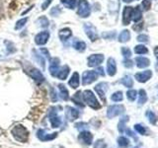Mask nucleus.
<instances>
[{
    "instance_id": "1",
    "label": "nucleus",
    "mask_w": 158,
    "mask_h": 148,
    "mask_svg": "<svg viewBox=\"0 0 158 148\" xmlns=\"http://www.w3.org/2000/svg\"><path fill=\"white\" fill-rule=\"evenodd\" d=\"M82 99L89 107L94 109V110H99V109L101 108L100 103L98 102L97 98L94 95V93L90 90H85L83 92Z\"/></svg>"
},
{
    "instance_id": "2",
    "label": "nucleus",
    "mask_w": 158,
    "mask_h": 148,
    "mask_svg": "<svg viewBox=\"0 0 158 148\" xmlns=\"http://www.w3.org/2000/svg\"><path fill=\"white\" fill-rule=\"evenodd\" d=\"M12 134L18 141L26 142L29 137V132L26 130V127L23 125H16L12 130Z\"/></svg>"
},
{
    "instance_id": "3",
    "label": "nucleus",
    "mask_w": 158,
    "mask_h": 148,
    "mask_svg": "<svg viewBox=\"0 0 158 148\" xmlns=\"http://www.w3.org/2000/svg\"><path fill=\"white\" fill-rule=\"evenodd\" d=\"M90 13H91V7L89 2L87 0H80L78 3V9H77L78 16L81 18H87L90 16Z\"/></svg>"
},
{
    "instance_id": "4",
    "label": "nucleus",
    "mask_w": 158,
    "mask_h": 148,
    "mask_svg": "<svg viewBox=\"0 0 158 148\" xmlns=\"http://www.w3.org/2000/svg\"><path fill=\"white\" fill-rule=\"evenodd\" d=\"M98 76H99V74L96 72V70H87L84 72L82 75V84L84 86L89 85V84L95 82L97 80Z\"/></svg>"
},
{
    "instance_id": "5",
    "label": "nucleus",
    "mask_w": 158,
    "mask_h": 148,
    "mask_svg": "<svg viewBox=\"0 0 158 148\" xmlns=\"http://www.w3.org/2000/svg\"><path fill=\"white\" fill-rule=\"evenodd\" d=\"M125 112V107L123 105H113L110 106L107 110V117L109 118H113L117 116H120Z\"/></svg>"
},
{
    "instance_id": "6",
    "label": "nucleus",
    "mask_w": 158,
    "mask_h": 148,
    "mask_svg": "<svg viewBox=\"0 0 158 148\" xmlns=\"http://www.w3.org/2000/svg\"><path fill=\"white\" fill-rule=\"evenodd\" d=\"M103 61H104V56L100 53L91 54L87 58V64L89 67H97L99 65H101V63Z\"/></svg>"
},
{
    "instance_id": "7",
    "label": "nucleus",
    "mask_w": 158,
    "mask_h": 148,
    "mask_svg": "<svg viewBox=\"0 0 158 148\" xmlns=\"http://www.w3.org/2000/svg\"><path fill=\"white\" fill-rule=\"evenodd\" d=\"M84 30H85V33L87 35V37L90 39L91 42H95L98 39L99 36L97 33L96 28L93 26L90 23H85L84 24Z\"/></svg>"
},
{
    "instance_id": "8",
    "label": "nucleus",
    "mask_w": 158,
    "mask_h": 148,
    "mask_svg": "<svg viewBox=\"0 0 158 148\" xmlns=\"http://www.w3.org/2000/svg\"><path fill=\"white\" fill-rule=\"evenodd\" d=\"M48 117H49V121H51V123L52 127L56 128L60 125L61 123V120L60 117L57 116V111H56V108H52L51 111H49L48 113Z\"/></svg>"
},
{
    "instance_id": "9",
    "label": "nucleus",
    "mask_w": 158,
    "mask_h": 148,
    "mask_svg": "<svg viewBox=\"0 0 158 148\" xmlns=\"http://www.w3.org/2000/svg\"><path fill=\"white\" fill-rule=\"evenodd\" d=\"M49 39V33L48 31H43L39 33L36 37H35V43L38 46H44Z\"/></svg>"
},
{
    "instance_id": "10",
    "label": "nucleus",
    "mask_w": 158,
    "mask_h": 148,
    "mask_svg": "<svg viewBox=\"0 0 158 148\" xmlns=\"http://www.w3.org/2000/svg\"><path fill=\"white\" fill-rule=\"evenodd\" d=\"M108 90V83L106 82H101L99 83L98 85L95 86V91L97 92V94L100 97L101 100L105 103L106 102V91Z\"/></svg>"
},
{
    "instance_id": "11",
    "label": "nucleus",
    "mask_w": 158,
    "mask_h": 148,
    "mask_svg": "<svg viewBox=\"0 0 158 148\" xmlns=\"http://www.w3.org/2000/svg\"><path fill=\"white\" fill-rule=\"evenodd\" d=\"M59 64H60V60L57 57H52L51 58V63H49V73L53 77H56V74L59 69Z\"/></svg>"
},
{
    "instance_id": "12",
    "label": "nucleus",
    "mask_w": 158,
    "mask_h": 148,
    "mask_svg": "<svg viewBox=\"0 0 158 148\" xmlns=\"http://www.w3.org/2000/svg\"><path fill=\"white\" fill-rule=\"evenodd\" d=\"M78 139L80 142L84 143L86 145H90L93 140V135L91 132H89L87 130H82L81 133L78 136Z\"/></svg>"
},
{
    "instance_id": "13",
    "label": "nucleus",
    "mask_w": 158,
    "mask_h": 148,
    "mask_svg": "<svg viewBox=\"0 0 158 148\" xmlns=\"http://www.w3.org/2000/svg\"><path fill=\"white\" fill-rule=\"evenodd\" d=\"M37 135L39 137V139H41L42 141H48V140L54 139V138L57 136V133L56 132H54V133H48L46 130H39Z\"/></svg>"
},
{
    "instance_id": "14",
    "label": "nucleus",
    "mask_w": 158,
    "mask_h": 148,
    "mask_svg": "<svg viewBox=\"0 0 158 148\" xmlns=\"http://www.w3.org/2000/svg\"><path fill=\"white\" fill-rule=\"evenodd\" d=\"M135 79L140 83H145L152 77V71L151 70H145L139 73L135 74Z\"/></svg>"
},
{
    "instance_id": "15",
    "label": "nucleus",
    "mask_w": 158,
    "mask_h": 148,
    "mask_svg": "<svg viewBox=\"0 0 158 148\" xmlns=\"http://www.w3.org/2000/svg\"><path fill=\"white\" fill-rule=\"evenodd\" d=\"M29 75L31 76L32 79H34V80L36 81L38 84L44 82V77L43 75V73L36 68H33L32 70L29 72Z\"/></svg>"
},
{
    "instance_id": "16",
    "label": "nucleus",
    "mask_w": 158,
    "mask_h": 148,
    "mask_svg": "<svg viewBox=\"0 0 158 148\" xmlns=\"http://www.w3.org/2000/svg\"><path fill=\"white\" fill-rule=\"evenodd\" d=\"M107 72L110 76H114L117 73V64L116 60L113 57H110L107 62Z\"/></svg>"
},
{
    "instance_id": "17",
    "label": "nucleus",
    "mask_w": 158,
    "mask_h": 148,
    "mask_svg": "<svg viewBox=\"0 0 158 148\" xmlns=\"http://www.w3.org/2000/svg\"><path fill=\"white\" fill-rule=\"evenodd\" d=\"M132 7L130 6H127L123 9V25H128L131 23V13H132Z\"/></svg>"
},
{
    "instance_id": "18",
    "label": "nucleus",
    "mask_w": 158,
    "mask_h": 148,
    "mask_svg": "<svg viewBox=\"0 0 158 148\" xmlns=\"http://www.w3.org/2000/svg\"><path fill=\"white\" fill-rule=\"evenodd\" d=\"M65 115H66V117L69 121H73L74 120H76V118L79 117V112L76 110V109H74L72 107H66Z\"/></svg>"
},
{
    "instance_id": "19",
    "label": "nucleus",
    "mask_w": 158,
    "mask_h": 148,
    "mask_svg": "<svg viewBox=\"0 0 158 148\" xmlns=\"http://www.w3.org/2000/svg\"><path fill=\"white\" fill-rule=\"evenodd\" d=\"M72 36V32L69 28H63L61 30H59L58 32V37L60 39L61 42H66L67 39Z\"/></svg>"
},
{
    "instance_id": "20",
    "label": "nucleus",
    "mask_w": 158,
    "mask_h": 148,
    "mask_svg": "<svg viewBox=\"0 0 158 148\" xmlns=\"http://www.w3.org/2000/svg\"><path fill=\"white\" fill-rule=\"evenodd\" d=\"M69 72H70V68L68 65H63L58 69V72L56 74V77L60 80H65L67 78Z\"/></svg>"
},
{
    "instance_id": "21",
    "label": "nucleus",
    "mask_w": 158,
    "mask_h": 148,
    "mask_svg": "<svg viewBox=\"0 0 158 148\" xmlns=\"http://www.w3.org/2000/svg\"><path fill=\"white\" fill-rule=\"evenodd\" d=\"M79 84H80V78H79V74L77 72H74L72 74L71 78L69 79L68 81V85L73 89H76L79 87Z\"/></svg>"
},
{
    "instance_id": "22",
    "label": "nucleus",
    "mask_w": 158,
    "mask_h": 148,
    "mask_svg": "<svg viewBox=\"0 0 158 148\" xmlns=\"http://www.w3.org/2000/svg\"><path fill=\"white\" fill-rule=\"evenodd\" d=\"M135 63L138 68H145L147 66H149L150 61L149 59L144 56H138L135 58Z\"/></svg>"
},
{
    "instance_id": "23",
    "label": "nucleus",
    "mask_w": 158,
    "mask_h": 148,
    "mask_svg": "<svg viewBox=\"0 0 158 148\" xmlns=\"http://www.w3.org/2000/svg\"><path fill=\"white\" fill-rule=\"evenodd\" d=\"M58 90H59V95H60V98L63 101H67L69 99V92L66 89V87L64 86L63 84H59Z\"/></svg>"
},
{
    "instance_id": "24",
    "label": "nucleus",
    "mask_w": 158,
    "mask_h": 148,
    "mask_svg": "<svg viewBox=\"0 0 158 148\" xmlns=\"http://www.w3.org/2000/svg\"><path fill=\"white\" fill-rule=\"evenodd\" d=\"M72 46L74 47V49H76L77 51H84L86 49V43H84L83 41H80V39H76V41H74Z\"/></svg>"
},
{
    "instance_id": "25",
    "label": "nucleus",
    "mask_w": 158,
    "mask_h": 148,
    "mask_svg": "<svg viewBox=\"0 0 158 148\" xmlns=\"http://www.w3.org/2000/svg\"><path fill=\"white\" fill-rule=\"evenodd\" d=\"M130 39H131V33L128 30H123L118 35V42L120 43H127L130 41Z\"/></svg>"
},
{
    "instance_id": "26",
    "label": "nucleus",
    "mask_w": 158,
    "mask_h": 148,
    "mask_svg": "<svg viewBox=\"0 0 158 148\" xmlns=\"http://www.w3.org/2000/svg\"><path fill=\"white\" fill-rule=\"evenodd\" d=\"M142 18V13H141V10L135 7V9H132V13H131V20L133 22H138L140 21Z\"/></svg>"
},
{
    "instance_id": "27",
    "label": "nucleus",
    "mask_w": 158,
    "mask_h": 148,
    "mask_svg": "<svg viewBox=\"0 0 158 148\" xmlns=\"http://www.w3.org/2000/svg\"><path fill=\"white\" fill-rule=\"evenodd\" d=\"M60 2L65 8L71 9V10H73L74 8H75L76 4H77L76 0H60Z\"/></svg>"
},
{
    "instance_id": "28",
    "label": "nucleus",
    "mask_w": 158,
    "mask_h": 148,
    "mask_svg": "<svg viewBox=\"0 0 158 148\" xmlns=\"http://www.w3.org/2000/svg\"><path fill=\"white\" fill-rule=\"evenodd\" d=\"M81 92L79 91V92H77L75 95L73 96V98H72V101L76 104L77 106H79V107H81V108H83L84 107V104H82L83 103V99H82V95H81Z\"/></svg>"
},
{
    "instance_id": "29",
    "label": "nucleus",
    "mask_w": 158,
    "mask_h": 148,
    "mask_svg": "<svg viewBox=\"0 0 158 148\" xmlns=\"http://www.w3.org/2000/svg\"><path fill=\"white\" fill-rule=\"evenodd\" d=\"M138 105L142 106L144 105L147 101V95H146V92L144 89H140L139 90V95H138Z\"/></svg>"
},
{
    "instance_id": "30",
    "label": "nucleus",
    "mask_w": 158,
    "mask_h": 148,
    "mask_svg": "<svg viewBox=\"0 0 158 148\" xmlns=\"http://www.w3.org/2000/svg\"><path fill=\"white\" fill-rule=\"evenodd\" d=\"M127 121H128V117L127 116L121 118V121H120V122H118V130L121 133H123V131L126 130V123Z\"/></svg>"
},
{
    "instance_id": "31",
    "label": "nucleus",
    "mask_w": 158,
    "mask_h": 148,
    "mask_svg": "<svg viewBox=\"0 0 158 148\" xmlns=\"http://www.w3.org/2000/svg\"><path fill=\"white\" fill-rule=\"evenodd\" d=\"M121 83L123 84V86H126L127 88H131L133 86V81H132V79H131V77L130 75H127L123 78H122Z\"/></svg>"
},
{
    "instance_id": "32",
    "label": "nucleus",
    "mask_w": 158,
    "mask_h": 148,
    "mask_svg": "<svg viewBox=\"0 0 158 148\" xmlns=\"http://www.w3.org/2000/svg\"><path fill=\"white\" fill-rule=\"evenodd\" d=\"M37 23L39 24V26H40V27H42V28H48V27L49 26L48 19L47 17H44V16L40 17V18L37 20Z\"/></svg>"
},
{
    "instance_id": "33",
    "label": "nucleus",
    "mask_w": 158,
    "mask_h": 148,
    "mask_svg": "<svg viewBox=\"0 0 158 148\" xmlns=\"http://www.w3.org/2000/svg\"><path fill=\"white\" fill-rule=\"evenodd\" d=\"M118 146H121L123 148H126L130 145V140H128L127 138L125 136H121V137L118 138Z\"/></svg>"
},
{
    "instance_id": "34",
    "label": "nucleus",
    "mask_w": 158,
    "mask_h": 148,
    "mask_svg": "<svg viewBox=\"0 0 158 148\" xmlns=\"http://www.w3.org/2000/svg\"><path fill=\"white\" fill-rule=\"evenodd\" d=\"M146 117L148 118V121H149V122L151 123V125H155L156 121H157V117L156 115L153 112L151 111H147L146 112Z\"/></svg>"
},
{
    "instance_id": "35",
    "label": "nucleus",
    "mask_w": 158,
    "mask_h": 148,
    "mask_svg": "<svg viewBox=\"0 0 158 148\" xmlns=\"http://www.w3.org/2000/svg\"><path fill=\"white\" fill-rule=\"evenodd\" d=\"M33 53H34V57H35V59H36V60H38V62H39V64L40 65L42 66V68L43 69H44V67H46V60H44V57H43L42 56H40V54H36L35 53V51H33Z\"/></svg>"
},
{
    "instance_id": "36",
    "label": "nucleus",
    "mask_w": 158,
    "mask_h": 148,
    "mask_svg": "<svg viewBox=\"0 0 158 148\" xmlns=\"http://www.w3.org/2000/svg\"><path fill=\"white\" fill-rule=\"evenodd\" d=\"M135 52L137 54H145L148 52V49L145 46H142V44H138L135 47Z\"/></svg>"
},
{
    "instance_id": "37",
    "label": "nucleus",
    "mask_w": 158,
    "mask_h": 148,
    "mask_svg": "<svg viewBox=\"0 0 158 148\" xmlns=\"http://www.w3.org/2000/svg\"><path fill=\"white\" fill-rule=\"evenodd\" d=\"M111 99H112V101H114V102H121V101H123V93L121 91L115 92L111 96Z\"/></svg>"
},
{
    "instance_id": "38",
    "label": "nucleus",
    "mask_w": 158,
    "mask_h": 148,
    "mask_svg": "<svg viewBox=\"0 0 158 148\" xmlns=\"http://www.w3.org/2000/svg\"><path fill=\"white\" fill-rule=\"evenodd\" d=\"M28 20H29L28 17L23 18V19H21V20H19V21L16 23V26H15V30H21L22 28H24V27H25V25L27 24Z\"/></svg>"
},
{
    "instance_id": "39",
    "label": "nucleus",
    "mask_w": 158,
    "mask_h": 148,
    "mask_svg": "<svg viewBox=\"0 0 158 148\" xmlns=\"http://www.w3.org/2000/svg\"><path fill=\"white\" fill-rule=\"evenodd\" d=\"M136 96H137V92L135 90H128L127 92V97L128 98V100L130 101H135L136 99Z\"/></svg>"
},
{
    "instance_id": "40",
    "label": "nucleus",
    "mask_w": 158,
    "mask_h": 148,
    "mask_svg": "<svg viewBox=\"0 0 158 148\" xmlns=\"http://www.w3.org/2000/svg\"><path fill=\"white\" fill-rule=\"evenodd\" d=\"M151 7V2L150 0H143L141 3V9L143 11H148Z\"/></svg>"
},
{
    "instance_id": "41",
    "label": "nucleus",
    "mask_w": 158,
    "mask_h": 148,
    "mask_svg": "<svg viewBox=\"0 0 158 148\" xmlns=\"http://www.w3.org/2000/svg\"><path fill=\"white\" fill-rule=\"evenodd\" d=\"M135 130L139 133V134H142V135H145L146 134V130L144 126H142L141 125H135Z\"/></svg>"
},
{
    "instance_id": "42",
    "label": "nucleus",
    "mask_w": 158,
    "mask_h": 148,
    "mask_svg": "<svg viewBox=\"0 0 158 148\" xmlns=\"http://www.w3.org/2000/svg\"><path fill=\"white\" fill-rule=\"evenodd\" d=\"M122 53L126 58H130L131 56V51L128 47H122Z\"/></svg>"
},
{
    "instance_id": "43",
    "label": "nucleus",
    "mask_w": 158,
    "mask_h": 148,
    "mask_svg": "<svg viewBox=\"0 0 158 148\" xmlns=\"http://www.w3.org/2000/svg\"><path fill=\"white\" fill-rule=\"evenodd\" d=\"M107 147V144L106 142L102 140V139H99L95 142V144H94V148H106Z\"/></svg>"
},
{
    "instance_id": "44",
    "label": "nucleus",
    "mask_w": 158,
    "mask_h": 148,
    "mask_svg": "<svg viewBox=\"0 0 158 148\" xmlns=\"http://www.w3.org/2000/svg\"><path fill=\"white\" fill-rule=\"evenodd\" d=\"M148 36L147 35H139L137 37V41L140 42V43H148Z\"/></svg>"
},
{
    "instance_id": "45",
    "label": "nucleus",
    "mask_w": 158,
    "mask_h": 148,
    "mask_svg": "<svg viewBox=\"0 0 158 148\" xmlns=\"http://www.w3.org/2000/svg\"><path fill=\"white\" fill-rule=\"evenodd\" d=\"M61 13V10L59 9L58 7H53V8H52V10H51V14L52 15V16H54V17H56L58 14H60Z\"/></svg>"
},
{
    "instance_id": "46",
    "label": "nucleus",
    "mask_w": 158,
    "mask_h": 148,
    "mask_svg": "<svg viewBox=\"0 0 158 148\" xmlns=\"http://www.w3.org/2000/svg\"><path fill=\"white\" fill-rule=\"evenodd\" d=\"M75 126L77 127V130H86V128H88L87 123H84V122H78V123H76Z\"/></svg>"
},
{
    "instance_id": "47",
    "label": "nucleus",
    "mask_w": 158,
    "mask_h": 148,
    "mask_svg": "<svg viewBox=\"0 0 158 148\" xmlns=\"http://www.w3.org/2000/svg\"><path fill=\"white\" fill-rule=\"evenodd\" d=\"M52 2V0H44V2L42 4V10H46L49 5H51Z\"/></svg>"
},
{
    "instance_id": "48",
    "label": "nucleus",
    "mask_w": 158,
    "mask_h": 148,
    "mask_svg": "<svg viewBox=\"0 0 158 148\" xmlns=\"http://www.w3.org/2000/svg\"><path fill=\"white\" fill-rule=\"evenodd\" d=\"M123 65H125L127 68H131V67L133 66V61H131L128 58H127L126 60H123Z\"/></svg>"
},
{
    "instance_id": "49",
    "label": "nucleus",
    "mask_w": 158,
    "mask_h": 148,
    "mask_svg": "<svg viewBox=\"0 0 158 148\" xmlns=\"http://www.w3.org/2000/svg\"><path fill=\"white\" fill-rule=\"evenodd\" d=\"M126 132L127 133V134L128 135H130V136H132L133 138H135V139L136 140L137 139V138H136V136H135V133H133L131 130H128V128H127V130H126Z\"/></svg>"
},
{
    "instance_id": "50",
    "label": "nucleus",
    "mask_w": 158,
    "mask_h": 148,
    "mask_svg": "<svg viewBox=\"0 0 158 148\" xmlns=\"http://www.w3.org/2000/svg\"><path fill=\"white\" fill-rule=\"evenodd\" d=\"M96 72L98 73V74H100L101 76H104L105 75V72H104V69L102 68V67H99L97 70H96Z\"/></svg>"
},
{
    "instance_id": "51",
    "label": "nucleus",
    "mask_w": 158,
    "mask_h": 148,
    "mask_svg": "<svg viewBox=\"0 0 158 148\" xmlns=\"http://www.w3.org/2000/svg\"><path fill=\"white\" fill-rule=\"evenodd\" d=\"M154 53H155V56H156V59H157L156 67L158 68V47H155V49H154Z\"/></svg>"
},
{
    "instance_id": "52",
    "label": "nucleus",
    "mask_w": 158,
    "mask_h": 148,
    "mask_svg": "<svg viewBox=\"0 0 158 148\" xmlns=\"http://www.w3.org/2000/svg\"><path fill=\"white\" fill-rule=\"evenodd\" d=\"M123 2H126V3H131V2L132 1V0H123Z\"/></svg>"
},
{
    "instance_id": "53",
    "label": "nucleus",
    "mask_w": 158,
    "mask_h": 148,
    "mask_svg": "<svg viewBox=\"0 0 158 148\" xmlns=\"http://www.w3.org/2000/svg\"><path fill=\"white\" fill-rule=\"evenodd\" d=\"M133 148H139V147H137V146H135V147H133Z\"/></svg>"
}]
</instances>
